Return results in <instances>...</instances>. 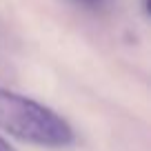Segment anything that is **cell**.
Instances as JSON below:
<instances>
[{"mask_svg":"<svg viewBox=\"0 0 151 151\" xmlns=\"http://www.w3.org/2000/svg\"><path fill=\"white\" fill-rule=\"evenodd\" d=\"M0 129L9 136L38 147H67L73 129L53 109L0 87Z\"/></svg>","mask_w":151,"mask_h":151,"instance_id":"1","label":"cell"},{"mask_svg":"<svg viewBox=\"0 0 151 151\" xmlns=\"http://www.w3.org/2000/svg\"><path fill=\"white\" fill-rule=\"evenodd\" d=\"M0 151H16V149H14V147H11L2 136H0Z\"/></svg>","mask_w":151,"mask_h":151,"instance_id":"2","label":"cell"},{"mask_svg":"<svg viewBox=\"0 0 151 151\" xmlns=\"http://www.w3.org/2000/svg\"><path fill=\"white\" fill-rule=\"evenodd\" d=\"M82 2H87V5H98L100 0H82Z\"/></svg>","mask_w":151,"mask_h":151,"instance_id":"3","label":"cell"}]
</instances>
